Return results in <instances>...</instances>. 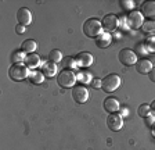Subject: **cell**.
Returning a JSON list of instances; mask_svg holds the SVG:
<instances>
[{
	"label": "cell",
	"mask_w": 155,
	"mask_h": 150,
	"mask_svg": "<svg viewBox=\"0 0 155 150\" xmlns=\"http://www.w3.org/2000/svg\"><path fill=\"white\" fill-rule=\"evenodd\" d=\"M42 72L43 75H46L47 78H51L54 75H57V64L51 61H46L45 64H42Z\"/></svg>",
	"instance_id": "cell-16"
},
{
	"label": "cell",
	"mask_w": 155,
	"mask_h": 150,
	"mask_svg": "<svg viewBox=\"0 0 155 150\" xmlns=\"http://www.w3.org/2000/svg\"><path fill=\"white\" fill-rule=\"evenodd\" d=\"M28 79L31 81V84L40 85V84H43V81H45V75H43L42 71H36V70H33V71L29 72Z\"/></svg>",
	"instance_id": "cell-18"
},
{
	"label": "cell",
	"mask_w": 155,
	"mask_h": 150,
	"mask_svg": "<svg viewBox=\"0 0 155 150\" xmlns=\"http://www.w3.org/2000/svg\"><path fill=\"white\" fill-rule=\"evenodd\" d=\"M143 31L144 32H155V21L154 20H148V21H144V24H143Z\"/></svg>",
	"instance_id": "cell-26"
},
{
	"label": "cell",
	"mask_w": 155,
	"mask_h": 150,
	"mask_svg": "<svg viewBox=\"0 0 155 150\" xmlns=\"http://www.w3.org/2000/svg\"><path fill=\"white\" fill-rule=\"evenodd\" d=\"M118 59H119V61L123 65H136V63H137V54L132 49L126 47V49H122L119 52Z\"/></svg>",
	"instance_id": "cell-5"
},
{
	"label": "cell",
	"mask_w": 155,
	"mask_h": 150,
	"mask_svg": "<svg viewBox=\"0 0 155 150\" xmlns=\"http://www.w3.org/2000/svg\"><path fill=\"white\" fill-rule=\"evenodd\" d=\"M150 107H151V113H152V114L155 115V100L152 101L151 104H150Z\"/></svg>",
	"instance_id": "cell-33"
},
{
	"label": "cell",
	"mask_w": 155,
	"mask_h": 150,
	"mask_svg": "<svg viewBox=\"0 0 155 150\" xmlns=\"http://www.w3.org/2000/svg\"><path fill=\"white\" fill-rule=\"evenodd\" d=\"M126 18H127L129 28H134V29H137V28L143 26V24H144V15H143L140 11L133 10L132 13H129V15L126 17Z\"/></svg>",
	"instance_id": "cell-9"
},
{
	"label": "cell",
	"mask_w": 155,
	"mask_h": 150,
	"mask_svg": "<svg viewBox=\"0 0 155 150\" xmlns=\"http://www.w3.org/2000/svg\"><path fill=\"white\" fill-rule=\"evenodd\" d=\"M91 86L96 89L101 88V79H93V81H91Z\"/></svg>",
	"instance_id": "cell-31"
},
{
	"label": "cell",
	"mask_w": 155,
	"mask_h": 150,
	"mask_svg": "<svg viewBox=\"0 0 155 150\" xmlns=\"http://www.w3.org/2000/svg\"><path fill=\"white\" fill-rule=\"evenodd\" d=\"M107 127L110 128L111 131H119L123 127V118L120 114L118 113H112L107 117Z\"/></svg>",
	"instance_id": "cell-8"
},
{
	"label": "cell",
	"mask_w": 155,
	"mask_h": 150,
	"mask_svg": "<svg viewBox=\"0 0 155 150\" xmlns=\"http://www.w3.org/2000/svg\"><path fill=\"white\" fill-rule=\"evenodd\" d=\"M154 68L152 67V63L150 61V60L147 59H141V60H137V63H136V71L139 72V74H150V71Z\"/></svg>",
	"instance_id": "cell-12"
},
{
	"label": "cell",
	"mask_w": 155,
	"mask_h": 150,
	"mask_svg": "<svg viewBox=\"0 0 155 150\" xmlns=\"http://www.w3.org/2000/svg\"><path fill=\"white\" fill-rule=\"evenodd\" d=\"M151 135L155 138V124H152V127H151Z\"/></svg>",
	"instance_id": "cell-34"
},
{
	"label": "cell",
	"mask_w": 155,
	"mask_h": 150,
	"mask_svg": "<svg viewBox=\"0 0 155 150\" xmlns=\"http://www.w3.org/2000/svg\"><path fill=\"white\" fill-rule=\"evenodd\" d=\"M48 61L54 63V64H58L60 61H62V53L58 49H53L51 52L48 53Z\"/></svg>",
	"instance_id": "cell-22"
},
{
	"label": "cell",
	"mask_w": 155,
	"mask_h": 150,
	"mask_svg": "<svg viewBox=\"0 0 155 150\" xmlns=\"http://www.w3.org/2000/svg\"><path fill=\"white\" fill-rule=\"evenodd\" d=\"M119 101L116 100L115 97H112V96H108V97L104 100V108H105V111H108L110 114H112V113H118V110H119Z\"/></svg>",
	"instance_id": "cell-14"
},
{
	"label": "cell",
	"mask_w": 155,
	"mask_h": 150,
	"mask_svg": "<svg viewBox=\"0 0 155 150\" xmlns=\"http://www.w3.org/2000/svg\"><path fill=\"white\" fill-rule=\"evenodd\" d=\"M82 29H83V33L87 38H97V36H100L104 32L103 24H101L100 20H97V18H89V20H86Z\"/></svg>",
	"instance_id": "cell-1"
},
{
	"label": "cell",
	"mask_w": 155,
	"mask_h": 150,
	"mask_svg": "<svg viewBox=\"0 0 155 150\" xmlns=\"http://www.w3.org/2000/svg\"><path fill=\"white\" fill-rule=\"evenodd\" d=\"M119 20V26L122 28V29H129V24H127V18L123 15H120V18H118Z\"/></svg>",
	"instance_id": "cell-28"
},
{
	"label": "cell",
	"mask_w": 155,
	"mask_h": 150,
	"mask_svg": "<svg viewBox=\"0 0 155 150\" xmlns=\"http://www.w3.org/2000/svg\"><path fill=\"white\" fill-rule=\"evenodd\" d=\"M25 31H26L25 25H21V24H18V25L15 26V32L18 33V35H22V33H25Z\"/></svg>",
	"instance_id": "cell-30"
},
{
	"label": "cell",
	"mask_w": 155,
	"mask_h": 150,
	"mask_svg": "<svg viewBox=\"0 0 155 150\" xmlns=\"http://www.w3.org/2000/svg\"><path fill=\"white\" fill-rule=\"evenodd\" d=\"M120 4H122L123 10H130V13H132L133 9H134V2H132V0H122Z\"/></svg>",
	"instance_id": "cell-27"
},
{
	"label": "cell",
	"mask_w": 155,
	"mask_h": 150,
	"mask_svg": "<svg viewBox=\"0 0 155 150\" xmlns=\"http://www.w3.org/2000/svg\"><path fill=\"white\" fill-rule=\"evenodd\" d=\"M75 60H76L78 63V67H89V65L93 64V56L90 54V53L87 52H81L78 53L76 57H75Z\"/></svg>",
	"instance_id": "cell-11"
},
{
	"label": "cell",
	"mask_w": 155,
	"mask_h": 150,
	"mask_svg": "<svg viewBox=\"0 0 155 150\" xmlns=\"http://www.w3.org/2000/svg\"><path fill=\"white\" fill-rule=\"evenodd\" d=\"M137 114H139L141 118L148 117V115L151 114V107H150V104H147V103H143L141 106H139V110H137Z\"/></svg>",
	"instance_id": "cell-24"
},
{
	"label": "cell",
	"mask_w": 155,
	"mask_h": 150,
	"mask_svg": "<svg viewBox=\"0 0 155 150\" xmlns=\"http://www.w3.org/2000/svg\"><path fill=\"white\" fill-rule=\"evenodd\" d=\"M148 78H150V81L155 82V68H152L151 71H150V74H148Z\"/></svg>",
	"instance_id": "cell-32"
},
{
	"label": "cell",
	"mask_w": 155,
	"mask_h": 150,
	"mask_svg": "<svg viewBox=\"0 0 155 150\" xmlns=\"http://www.w3.org/2000/svg\"><path fill=\"white\" fill-rule=\"evenodd\" d=\"M72 99H74V101L78 103V104H83V103L87 101V99H89V90L82 85L81 86L75 85L72 88Z\"/></svg>",
	"instance_id": "cell-6"
},
{
	"label": "cell",
	"mask_w": 155,
	"mask_h": 150,
	"mask_svg": "<svg viewBox=\"0 0 155 150\" xmlns=\"http://www.w3.org/2000/svg\"><path fill=\"white\" fill-rule=\"evenodd\" d=\"M101 24H103L104 29L110 33V32H114V31L119 26V20H118V17H116L115 14H107L103 18Z\"/></svg>",
	"instance_id": "cell-7"
},
{
	"label": "cell",
	"mask_w": 155,
	"mask_h": 150,
	"mask_svg": "<svg viewBox=\"0 0 155 150\" xmlns=\"http://www.w3.org/2000/svg\"><path fill=\"white\" fill-rule=\"evenodd\" d=\"M144 47L148 53H155V36H148L144 40Z\"/></svg>",
	"instance_id": "cell-23"
},
{
	"label": "cell",
	"mask_w": 155,
	"mask_h": 150,
	"mask_svg": "<svg viewBox=\"0 0 155 150\" xmlns=\"http://www.w3.org/2000/svg\"><path fill=\"white\" fill-rule=\"evenodd\" d=\"M25 59H26V54L24 50H15L11 54V61L14 64H22V63H25Z\"/></svg>",
	"instance_id": "cell-20"
},
{
	"label": "cell",
	"mask_w": 155,
	"mask_h": 150,
	"mask_svg": "<svg viewBox=\"0 0 155 150\" xmlns=\"http://www.w3.org/2000/svg\"><path fill=\"white\" fill-rule=\"evenodd\" d=\"M111 42H112V36H111V33H108V32H103L100 36L96 38V46L100 47V49L108 47V46L111 45Z\"/></svg>",
	"instance_id": "cell-15"
},
{
	"label": "cell",
	"mask_w": 155,
	"mask_h": 150,
	"mask_svg": "<svg viewBox=\"0 0 155 150\" xmlns=\"http://www.w3.org/2000/svg\"><path fill=\"white\" fill-rule=\"evenodd\" d=\"M24 64H25L28 68L35 70L36 67H39V65H40V57H39L36 53L26 54V59H25V63H24Z\"/></svg>",
	"instance_id": "cell-17"
},
{
	"label": "cell",
	"mask_w": 155,
	"mask_h": 150,
	"mask_svg": "<svg viewBox=\"0 0 155 150\" xmlns=\"http://www.w3.org/2000/svg\"><path fill=\"white\" fill-rule=\"evenodd\" d=\"M76 79H79V82H81V84H84V85H87V84H90V82L93 81L91 74L89 71H79L76 74Z\"/></svg>",
	"instance_id": "cell-21"
},
{
	"label": "cell",
	"mask_w": 155,
	"mask_h": 150,
	"mask_svg": "<svg viewBox=\"0 0 155 150\" xmlns=\"http://www.w3.org/2000/svg\"><path fill=\"white\" fill-rule=\"evenodd\" d=\"M29 68L25 64H13L8 70V77L15 82H21L29 77Z\"/></svg>",
	"instance_id": "cell-2"
},
{
	"label": "cell",
	"mask_w": 155,
	"mask_h": 150,
	"mask_svg": "<svg viewBox=\"0 0 155 150\" xmlns=\"http://www.w3.org/2000/svg\"><path fill=\"white\" fill-rule=\"evenodd\" d=\"M141 14L155 21V2H152V0L144 2L141 4Z\"/></svg>",
	"instance_id": "cell-13"
},
{
	"label": "cell",
	"mask_w": 155,
	"mask_h": 150,
	"mask_svg": "<svg viewBox=\"0 0 155 150\" xmlns=\"http://www.w3.org/2000/svg\"><path fill=\"white\" fill-rule=\"evenodd\" d=\"M57 82L61 88H74L76 84V74L71 70H62L57 75Z\"/></svg>",
	"instance_id": "cell-3"
},
{
	"label": "cell",
	"mask_w": 155,
	"mask_h": 150,
	"mask_svg": "<svg viewBox=\"0 0 155 150\" xmlns=\"http://www.w3.org/2000/svg\"><path fill=\"white\" fill-rule=\"evenodd\" d=\"M17 20H18V24H21V25H29L32 22V13L26 7H21L17 11Z\"/></svg>",
	"instance_id": "cell-10"
},
{
	"label": "cell",
	"mask_w": 155,
	"mask_h": 150,
	"mask_svg": "<svg viewBox=\"0 0 155 150\" xmlns=\"http://www.w3.org/2000/svg\"><path fill=\"white\" fill-rule=\"evenodd\" d=\"M120 85V77L116 74H108L105 78L101 81V89L107 93H111V92L116 90Z\"/></svg>",
	"instance_id": "cell-4"
},
{
	"label": "cell",
	"mask_w": 155,
	"mask_h": 150,
	"mask_svg": "<svg viewBox=\"0 0 155 150\" xmlns=\"http://www.w3.org/2000/svg\"><path fill=\"white\" fill-rule=\"evenodd\" d=\"M144 120H145V124L148 125L150 128L152 127V124H155V115H154V114H150L148 117H145Z\"/></svg>",
	"instance_id": "cell-29"
},
{
	"label": "cell",
	"mask_w": 155,
	"mask_h": 150,
	"mask_svg": "<svg viewBox=\"0 0 155 150\" xmlns=\"http://www.w3.org/2000/svg\"><path fill=\"white\" fill-rule=\"evenodd\" d=\"M64 64H65V70L74 71V70L78 68V63H76V60H75V57H67V59L64 60Z\"/></svg>",
	"instance_id": "cell-25"
},
{
	"label": "cell",
	"mask_w": 155,
	"mask_h": 150,
	"mask_svg": "<svg viewBox=\"0 0 155 150\" xmlns=\"http://www.w3.org/2000/svg\"><path fill=\"white\" fill-rule=\"evenodd\" d=\"M36 49H38V43L33 39H26V40H24L22 45H21V50H24V52L28 53V54L35 53Z\"/></svg>",
	"instance_id": "cell-19"
}]
</instances>
